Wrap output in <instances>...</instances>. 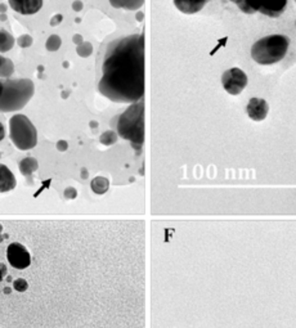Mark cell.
<instances>
[{
    "label": "cell",
    "instance_id": "1f68e13d",
    "mask_svg": "<svg viewBox=\"0 0 296 328\" xmlns=\"http://www.w3.org/2000/svg\"><path fill=\"white\" fill-rule=\"evenodd\" d=\"M3 59H4V57L1 56V53H0V66H1V63H3Z\"/></svg>",
    "mask_w": 296,
    "mask_h": 328
},
{
    "label": "cell",
    "instance_id": "3957f363",
    "mask_svg": "<svg viewBox=\"0 0 296 328\" xmlns=\"http://www.w3.org/2000/svg\"><path fill=\"white\" fill-rule=\"evenodd\" d=\"M289 47H290V39L286 35H268L254 43L251 47V58L258 65H275L285 58Z\"/></svg>",
    "mask_w": 296,
    "mask_h": 328
},
{
    "label": "cell",
    "instance_id": "44dd1931",
    "mask_svg": "<svg viewBox=\"0 0 296 328\" xmlns=\"http://www.w3.org/2000/svg\"><path fill=\"white\" fill-rule=\"evenodd\" d=\"M32 37L30 36V35L25 34V35H21V36L17 39V44H18V47L23 48V49H26V48H30L32 45Z\"/></svg>",
    "mask_w": 296,
    "mask_h": 328
},
{
    "label": "cell",
    "instance_id": "7c38bea8",
    "mask_svg": "<svg viewBox=\"0 0 296 328\" xmlns=\"http://www.w3.org/2000/svg\"><path fill=\"white\" fill-rule=\"evenodd\" d=\"M17 180L14 174L6 165L0 164V193L9 192L16 188Z\"/></svg>",
    "mask_w": 296,
    "mask_h": 328
},
{
    "label": "cell",
    "instance_id": "d6a6232c",
    "mask_svg": "<svg viewBox=\"0 0 296 328\" xmlns=\"http://www.w3.org/2000/svg\"><path fill=\"white\" fill-rule=\"evenodd\" d=\"M4 292H5V294H9L10 290H9V288H5V290H4Z\"/></svg>",
    "mask_w": 296,
    "mask_h": 328
},
{
    "label": "cell",
    "instance_id": "2e32d148",
    "mask_svg": "<svg viewBox=\"0 0 296 328\" xmlns=\"http://www.w3.org/2000/svg\"><path fill=\"white\" fill-rule=\"evenodd\" d=\"M14 37L5 30H0V53L9 52L14 47Z\"/></svg>",
    "mask_w": 296,
    "mask_h": 328
},
{
    "label": "cell",
    "instance_id": "277c9868",
    "mask_svg": "<svg viewBox=\"0 0 296 328\" xmlns=\"http://www.w3.org/2000/svg\"><path fill=\"white\" fill-rule=\"evenodd\" d=\"M35 85L30 79H4V89L0 96V112H16L30 102Z\"/></svg>",
    "mask_w": 296,
    "mask_h": 328
},
{
    "label": "cell",
    "instance_id": "d6986e66",
    "mask_svg": "<svg viewBox=\"0 0 296 328\" xmlns=\"http://www.w3.org/2000/svg\"><path fill=\"white\" fill-rule=\"evenodd\" d=\"M76 53L81 58H88L93 53V45L89 41H83V43L79 44L78 47H76Z\"/></svg>",
    "mask_w": 296,
    "mask_h": 328
},
{
    "label": "cell",
    "instance_id": "8fae6325",
    "mask_svg": "<svg viewBox=\"0 0 296 328\" xmlns=\"http://www.w3.org/2000/svg\"><path fill=\"white\" fill-rule=\"evenodd\" d=\"M211 0H173L175 8L184 14H196Z\"/></svg>",
    "mask_w": 296,
    "mask_h": 328
},
{
    "label": "cell",
    "instance_id": "7a4b0ae2",
    "mask_svg": "<svg viewBox=\"0 0 296 328\" xmlns=\"http://www.w3.org/2000/svg\"><path fill=\"white\" fill-rule=\"evenodd\" d=\"M117 134L122 139L129 140L137 151L144 143V103L143 101L131 103L117 117Z\"/></svg>",
    "mask_w": 296,
    "mask_h": 328
},
{
    "label": "cell",
    "instance_id": "836d02e7",
    "mask_svg": "<svg viewBox=\"0 0 296 328\" xmlns=\"http://www.w3.org/2000/svg\"><path fill=\"white\" fill-rule=\"evenodd\" d=\"M137 17H138V19H142V17H143V16H142V13H139Z\"/></svg>",
    "mask_w": 296,
    "mask_h": 328
},
{
    "label": "cell",
    "instance_id": "4dcf8cb0",
    "mask_svg": "<svg viewBox=\"0 0 296 328\" xmlns=\"http://www.w3.org/2000/svg\"><path fill=\"white\" fill-rule=\"evenodd\" d=\"M232 3H234L236 4V5H238V4H241L243 1V0H231Z\"/></svg>",
    "mask_w": 296,
    "mask_h": 328
},
{
    "label": "cell",
    "instance_id": "6da1fadb",
    "mask_svg": "<svg viewBox=\"0 0 296 328\" xmlns=\"http://www.w3.org/2000/svg\"><path fill=\"white\" fill-rule=\"evenodd\" d=\"M98 90L116 103H135L144 97V35L120 37L107 45Z\"/></svg>",
    "mask_w": 296,
    "mask_h": 328
},
{
    "label": "cell",
    "instance_id": "484cf974",
    "mask_svg": "<svg viewBox=\"0 0 296 328\" xmlns=\"http://www.w3.org/2000/svg\"><path fill=\"white\" fill-rule=\"evenodd\" d=\"M72 8H74V10L79 12V10L83 9V3H81V1H79V0H76V1H74V3H72Z\"/></svg>",
    "mask_w": 296,
    "mask_h": 328
},
{
    "label": "cell",
    "instance_id": "e0dca14e",
    "mask_svg": "<svg viewBox=\"0 0 296 328\" xmlns=\"http://www.w3.org/2000/svg\"><path fill=\"white\" fill-rule=\"evenodd\" d=\"M14 74V63L12 59L4 57L3 63L0 66V79H9Z\"/></svg>",
    "mask_w": 296,
    "mask_h": 328
},
{
    "label": "cell",
    "instance_id": "52a82bcc",
    "mask_svg": "<svg viewBox=\"0 0 296 328\" xmlns=\"http://www.w3.org/2000/svg\"><path fill=\"white\" fill-rule=\"evenodd\" d=\"M247 84H249L247 75L241 68H229L221 75L223 89L231 96H238L242 93V90L247 87Z\"/></svg>",
    "mask_w": 296,
    "mask_h": 328
},
{
    "label": "cell",
    "instance_id": "4fadbf2b",
    "mask_svg": "<svg viewBox=\"0 0 296 328\" xmlns=\"http://www.w3.org/2000/svg\"><path fill=\"white\" fill-rule=\"evenodd\" d=\"M39 169V162L34 157H25L19 162V171L26 179L31 180L32 174Z\"/></svg>",
    "mask_w": 296,
    "mask_h": 328
},
{
    "label": "cell",
    "instance_id": "cb8c5ba5",
    "mask_svg": "<svg viewBox=\"0 0 296 328\" xmlns=\"http://www.w3.org/2000/svg\"><path fill=\"white\" fill-rule=\"evenodd\" d=\"M57 149L61 152H65L69 149V143L66 142V140H58V143H57Z\"/></svg>",
    "mask_w": 296,
    "mask_h": 328
},
{
    "label": "cell",
    "instance_id": "9a60e30c",
    "mask_svg": "<svg viewBox=\"0 0 296 328\" xmlns=\"http://www.w3.org/2000/svg\"><path fill=\"white\" fill-rule=\"evenodd\" d=\"M91 188L96 195H104L109 188V180L104 177H96L91 182Z\"/></svg>",
    "mask_w": 296,
    "mask_h": 328
},
{
    "label": "cell",
    "instance_id": "d4e9b609",
    "mask_svg": "<svg viewBox=\"0 0 296 328\" xmlns=\"http://www.w3.org/2000/svg\"><path fill=\"white\" fill-rule=\"evenodd\" d=\"M6 273H8V270H6V266L4 265V264H0V282L3 281L4 277L6 276Z\"/></svg>",
    "mask_w": 296,
    "mask_h": 328
},
{
    "label": "cell",
    "instance_id": "f546056e",
    "mask_svg": "<svg viewBox=\"0 0 296 328\" xmlns=\"http://www.w3.org/2000/svg\"><path fill=\"white\" fill-rule=\"evenodd\" d=\"M81 177L84 178V179H87V178H88V171H87V169H83V170H81Z\"/></svg>",
    "mask_w": 296,
    "mask_h": 328
},
{
    "label": "cell",
    "instance_id": "30bf717a",
    "mask_svg": "<svg viewBox=\"0 0 296 328\" xmlns=\"http://www.w3.org/2000/svg\"><path fill=\"white\" fill-rule=\"evenodd\" d=\"M8 4L14 12L23 16H31L41 9L43 0H8Z\"/></svg>",
    "mask_w": 296,
    "mask_h": 328
},
{
    "label": "cell",
    "instance_id": "603a6c76",
    "mask_svg": "<svg viewBox=\"0 0 296 328\" xmlns=\"http://www.w3.org/2000/svg\"><path fill=\"white\" fill-rule=\"evenodd\" d=\"M65 197L69 198V200H75V198L78 197V191H76L75 188L70 187V188H67L65 191Z\"/></svg>",
    "mask_w": 296,
    "mask_h": 328
},
{
    "label": "cell",
    "instance_id": "5bb4252c",
    "mask_svg": "<svg viewBox=\"0 0 296 328\" xmlns=\"http://www.w3.org/2000/svg\"><path fill=\"white\" fill-rule=\"evenodd\" d=\"M109 4L116 9L138 10L144 4V0H108Z\"/></svg>",
    "mask_w": 296,
    "mask_h": 328
},
{
    "label": "cell",
    "instance_id": "8d00e7d4",
    "mask_svg": "<svg viewBox=\"0 0 296 328\" xmlns=\"http://www.w3.org/2000/svg\"><path fill=\"white\" fill-rule=\"evenodd\" d=\"M295 3H296V0H295Z\"/></svg>",
    "mask_w": 296,
    "mask_h": 328
},
{
    "label": "cell",
    "instance_id": "83f0119b",
    "mask_svg": "<svg viewBox=\"0 0 296 328\" xmlns=\"http://www.w3.org/2000/svg\"><path fill=\"white\" fill-rule=\"evenodd\" d=\"M74 41H75V44H81L83 43V37L80 36V35H75V36H74Z\"/></svg>",
    "mask_w": 296,
    "mask_h": 328
},
{
    "label": "cell",
    "instance_id": "4316f807",
    "mask_svg": "<svg viewBox=\"0 0 296 328\" xmlns=\"http://www.w3.org/2000/svg\"><path fill=\"white\" fill-rule=\"evenodd\" d=\"M4 136H5V129H4V125L0 122V142L4 139Z\"/></svg>",
    "mask_w": 296,
    "mask_h": 328
},
{
    "label": "cell",
    "instance_id": "5b68a950",
    "mask_svg": "<svg viewBox=\"0 0 296 328\" xmlns=\"http://www.w3.org/2000/svg\"><path fill=\"white\" fill-rule=\"evenodd\" d=\"M9 136L14 147L21 151L32 149L38 144V131L25 115L12 116L9 120Z\"/></svg>",
    "mask_w": 296,
    "mask_h": 328
},
{
    "label": "cell",
    "instance_id": "8992f818",
    "mask_svg": "<svg viewBox=\"0 0 296 328\" xmlns=\"http://www.w3.org/2000/svg\"><path fill=\"white\" fill-rule=\"evenodd\" d=\"M287 0H243L238 4V9L245 14L260 12L264 16L277 18L285 12Z\"/></svg>",
    "mask_w": 296,
    "mask_h": 328
},
{
    "label": "cell",
    "instance_id": "ac0fdd59",
    "mask_svg": "<svg viewBox=\"0 0 296 328\" xmlns=\"http://www.w3.org/2000/svg\"><path fill=\"white\" fill-rule=\"evenodd\" d=\"M117 139H118L117 131H113V130L104 131V133L99 136V142L102 143L103 146H107V147L113 146V144L117 142Z\"/></svg>",
    "mask_w": 296,
    "mask_h": 328
},
{
    "label": "cell",
    "instance_id": "e575fe53",
    "mask_svg": "<svg viewBox=\"0 0 296 328\" xmlns=\"http://www.w3.org/2000/svg\"><path fill=\"white\" fill-rule=\"evenodd\" d=\"M0 232H1V225H0Z\"/></svg>",
    "mask_w": 296,
    "mask_h": 328
},
{
    "label": "cell",
    "instance_id": "7402d4cb",
    "mask_svg": "<svg viewBox=\"0 0 296 328\" xmlns=\"http://www.w3.org/2000/svg\"><path fill=\"white\" fill-rule=\"evenodd\" d=\"M27 287H28L27 282H26L23 278H18L13 282V288L18 292H25L26 290H27Z\"/></svg>",
    "mask_w": 296,
    "mask_h": 328
},
{
    "label": "cell",
    "instance_id": "f1b7e54d",
    "mask_svg": "<svg viewBox=\"0 0 296 328\" xmlns=\"http://www.w3.org/2000/svg\"><path fill=\"white\" fill-rule=\"evenodd\" d=\"M3 89H4V80L3 79H0V96L3 93Z\"/></svg>",
    "mask_w": 296,
    "mask_h": 328
},
{
    "label": "cell",
    "instance_id": "ffe728a7",
    "mask_svg": "<svg viewBox=\"0 0 296 328\" xmlns=\"http://www.w3.org/2000/svg\"><path fill=\"white\" fill-rule=\"evenodd\" d=\"M62 45V40H61V37L58 35H50L48 37L47 43H45V48H47L48 52H56L61 48Z\"/></svg>",
    "mask_w": 296,
    "mask_h": 328
},
{
    "label": "cell",
    "instance_id": "d590c367",
    "mask_svg": "<svg viewBox=\"0 0 296 328\" xmlns=\"http://www.w3.org/2000/svg\"><path fill=\"white\" fill-rule=\"evenodd\" d=\"M295 26H296V22H295Z\"/></svg>",
    "mask_w": 296,
    "mask_h": 328
},
{
    "label": "cell",
    "instance_id": "ba28073f",
    "mask_svg": "<svg viewBox=\"0 0 296 328\" xmlns=\"http://www.w3.org/2000/svg\"><path fill=\"white\" fill-rule=\"evenodd\" d=\"M6 259L8 263L16 269H26L31 264V256L27 248L21 243H10L6 250Z\"/></svg>",
    "mask_w": 296,
    "mask_h": 328
},
{
    "label": "cell",
    "instance_id": "9c48e42d",
    "mask_svg": "<svg viewBox=\"0 0 296 328\" xmlns=\"http://www.w3.org/2000/svg\"><path fill=\"white\" fill-rule=\"evenodd\" d=\"M246 112L247 116L253 121H263L268 116L269 105L265 99L254 97L247 103Z\"/></svg>",
    "mask_w": 296,
    "mask_h": 328
}]
</instances>
